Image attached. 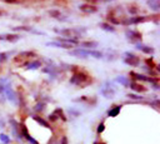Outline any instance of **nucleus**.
Instances as JSON below:
<instances>
[{"instance_id": "1", "label": "nucleus", "mask_w": 160, "mask_h": 144, "mask_svg": "<svg viewBox=\"0 0 160 144\" xmlns=\"http://www.w3.org/2000/svg\"><path fill=\"white\" fill-rule=\"evenodd\" d=\"M72 70L75 71L72 74V76L70 78V83L76 85V86H80V88H85L86 85L91 84L92 79L89 74H86L85 71H81V70H78V68H72Z\"/></svg>"}, {"instance_id": "13", "label": "nucleus", "mask_w": 160, "mask_h": 144, "mask_svg": "<svg viewBox=\"0 0 160 144\" xmlns=\"http://www.w3.org/2000/svg\"><path fill=\"white\" fill-rule=\"evenodd\" d=\"M48 46H54V48H61V49H71L72 45H69V44H65V43H60L58 40H54V41H48L46 43Z\"/></svg>"}, {"instance_id": "30", "label": "nucleus", "mask_w": 160, "mask_h": 144, "mask_svg": "<svg viewBox=\"0 0 160 144\" xmlns=\"http://www.w3.org/2000/svg\"><path fill=\"white\" fill-rule=\"evenodd\" d=\"M104 129H105V125H104V123H100V124L98 125V129H96V131H98V133H102V131H104Z\"/></svg>"}, {"instance_id": "25", "label": "nucleus", "mask_w": 160, "mask_h": 144, "mask_svg": "<svg viewBox=\"0 0 160 144\" xmlns=\"http://www.w3.org/2000/svg\"><path fill=\"white\" fill-rule=\"evenodd\" d=\"M0 141L4 144H9L10 143V138L6 134H0Z\"/></svg>"}, {"instance_id": "16", "label": "nucleus", "mask_w": 160, "mask_h": 144, "mask_svg": "<svg viewBox=\"0 0 160 144\" xmlns=\"http://www.w3.org/2000/svg\"><path fill=\"white\" fill-rule=\"evenodd\" d=\"M32 119L39 124V125H41V126H44V128H46V129H49L50 128V125H49V123L45 120V119H42L41 116H38V115H34L32 116Z\"/></svg>"}, {"instance_id": "2", "label": "nucleus", "mask_w": 160, "mask_h": 144, "mask_svg": "<svg viewBox=\"0 0 160 144\" xmlns=\"http://www.w3.org/2000/svg\"><path fill=\"white\" fill-rule=\"evenodd\" d=\"M54 31L62 38H71V39H79L82 34L86 33L85 28H68V29H54Z\"/></svg>"}, {"instance_id": "3", "label": "nucleus", "mask_w": 160, "mask_h": 144, "mask_svg": "<svg viewBox=\"0 0 160 144\" xmlns=\"http://www.w3.org/2000/svg\"><path fill=\"white\" fill-rule=\"evenodd\" d=\"M70 55L72 56H78V58H95V59H101L104 56V54L99 50H92V49H76V50H71Z\"/></svg>"}, {"instance_id": "19", "label": "nucleus", "mask_w": 160, "mask_h": 144, "mask_svg": "<svg viewBox=\"0 0 160 144\" xmlns=\"http://www.w3.org/2000/svg\"><path fill=\"white\" fill-rule=\"evenodd\" d=\"M14 30H24V31H31V33H35V34H44V33H41V31H38V30H34L31 26H26V25L16 26V28H14Z\"/></svg>"}, {"instance_id": "14", "label": "nucleus", "mask_w": 160, "mask_h": 144, "mask_svg": "<svg viewBox=\"0 0 160 144\" xmlns=\"http://www.w3.org/2000/svg\"><path fill=\"white\" fill-rule=\"evenodd\" d=\"M79 46H81L82 49H92V48H96L98 46V43L96 41H92V40H88V41L79 43Z\"/></svg>"}, {"instance_id": "26", "label": "nucleus", "mask_w": 160, "mask_h": 144, "mask_svg": "<svg viewBox=\"0 0 160 144\" xmlns=\"http://www.w3.org/2000/svg\"><path fill=\"white\" fill-rule=\"evenodd\" d=\"M128 10H129V13L131 14V15H136L138 14V8H136V5H130L129 8H128Z\"/></svg>"}, {"instance_id": "24", "label": "nucleus", "mask_w": 160, "mask_h": 144, "mask_svg": "<svg viewBox=\"0 0 160 144\" xmlns=\"http://www.w3.org/2000/svg\"><path fill=\"white\" fill-rule=\"evenodd\" d=\"M99 26H100L102 30H105V31H110V33H114V31H115V28H114L111 24H108V23H101Z\"/></svg>"}, {"instance_id": "6", "label": "nucleus", "mask_w": 160, "mask_h": 144, "mask_svg": "<svg viewBox=\"0 0 160 144\" xmlns=\"http://www.w3.org/2000/svg\"><path fill=\"white\" fill-rule=\"evenodd\" d=\"M100 93H101L102 96H105L106 99H111V98H114V95H115V88L112 86V84H111L110 81H106V83L101 86Z\"/></svg>"}, {"instance_id": "32", "label": "nucleus", "mask_w": 160, "mask_h": 144, "mask_svg": "<svg viewBox=\"0 0 160 144\" xmlns=\"http://www.w3.org/2000/svg\"><path fill=\"white\" fill-rule=\"evenodd\" d=\"M5 3H10V4H12V3H16L18 0H4Z\"/></svg>"}, {"instance_id": "8", "label": "nucleus", "mask_w": 160, "mask_h": 144, "mask_svg": "<svg viewBox=\"0 0 160 144\" xmlns=\"http://www.w3.org/2000/svg\"><path fill=\"white\" fill-rule=\"evenodd\" d=\"M32 56H35V53H34V51H21L20 54H18V55L14 58V61H15V63H22L24 60L29 61Z\"/></svg>"}, {"instance_id": "17", "label": "nucleus", "mask_w": 160, "mask_h": 144, "mask_svg": "<svg viewBox=\"0 0 160 144\" xmlns=\"http://www.w3.org/2000/svg\"><path fill=\"white\" fill-rule=\"evenodd\" d=\"M120 110H121V106H120V105H115V106H112L111 109H109L108 115L111 116V118H115V116H118V114L120 113Z\"/></svg>"}, {"instance_id": "21", "label": "nucleus", "mask_w": 160, "mask_h": 144, "mask_svg": "<svg viewBox=\"0 0 160 144\" xmlns=\"http://www.w3.org/2000/svg\"><path fill=\"white\" fill-rule=\"evenodd\" d=\"M148 5H149V8L152 9L154 11H159V10H160V4H159V1H156V0H148Z\"/></svg>"}, {"instance_id": "4", "label": "nucleus", "mask_w": 160, "mask_h": 144, "mask_svg": "<svg viewBox=\"0 0 160 144\" xmlns=\"http://www.w3.org/2000/svg\"><path fill=\"white\" fill-rule=\"evenodd\" d=\"M151 18L146 16V15H135V16H130V18H128L125 20H121V24H124V25H135V24H140V23L148 21Z\"/></svg>"}, {"instance_id": "28", "label": "nucleus", "mask_w": 160, "mask_h": 144, "mask_svg": "<svg viewBox=\"0 0 160 144\" xmlns=\"http://www.w3.org/2000/svg\"><path fill=\"white\" fill-rule=\"evenodd\" d=\"M44 109H45V104H44V103L36 104V106H35V110H36V111H42Z\"/></svg>"}, {"instance_id": "29", "label": "nucleus", "mask_w": 160, "mask_h": 144, "mask_svg": "<svg viewBox=\"0 0 160 144\" xmlns=\"http://www.w3.org/2000/svg\"><path fill=\"white\" fill-rule=\"evenodd\" d=\"M8 55H9V53H0V64H1L2 61H5V60H6Z\"/></svg>"}, {"instance_id": "12", "label": "nucleus", "mask_w": 160, "mask_h": 144, "mask_svg": "<svg viewBox=\"0 0 160 144\" xmlns=\"http://www.w3.org/2000/svg\"><path fill=\"white\" fill-rule=\"evenodd\" d=\"M21 38L20 34H5V35H0V40H6L10 43H15Z\"/></svg>"}, {"instance_id": "18", "label": "nucleus", "mask_w": 160, "mask_h": 144, "mask_svg": "<svg viewBox=\"0 0 160 144\" xmlns=\"http://www.w3.org/2000/svg\"><path fill=\"white\" fill-rule=\"evenodd\" d=\"M106 19H108L109 24H111V25H119V24H121V20L118 19L114 14H109V15L106 16Z\"/></svg>"}, {"instance_id": "9", "label": "nucleus", "mask_w": 160, "mask_h": 144, "mask_svg": "<svg viewBox=\"0 0 160 144\" xmlns=\"http://www.w3.org/2000/svg\"><path fill=\"white\" fill-rule=\"evenodd\" d=\"M79 9L85 14H94L98 11V6L95 4H82L79 6Z\"/></svg>"}, {"instance_id": "27", "label": "nucleus", "mask_w": 160, "mask_h": 144, "mask_svg": "<svg viewBox=\"0 0 160 144\" xmlns=\"http://www.w3.org/2000/svg\"><path fill=\"white\" fill-rule=\"evenodd\" d=\"M128 98L134 99V100H142V96L141 95H138V94H128Z\"/></svg>"}, {"instance_id": "15", "label": "nucleus", "mask_w": 160, "mask_h": 144, "mask_svg": "<svg viewBox=\"0 0 160 144\" xmlns=\"http://www.w3.org/2000/svg\"><path fill=\"white\" fill-rule=\"evenodd\" d=\"M129 88H131L132 90H135V91H138V93H144V91H146V88H145L144 85H141V84L136 83V81H132V83H130Z\"/></svg>"}, {"instance_id": "20", "label": "nucleus", "mask_w": 160, "mask_h": 144, "mask_svg": "<svg viewBox=\"0 0 160 144\" xmlns=\"http://www.w3.org/2000/svg\"><path fill=\"white\" fill-rule=\"evenodd\" d=\"M115 80H116L118 83H120L121 85H124L125 88H129V85H130V83H131L126 76H118Z\"/></svg>"}, {"instance_id": "35", "label": "nucleus", "mask_w": 160, "mask_h": 144, "mask_svg": "<svg viewBox=\"0 0 160 144\" xmlns=\"http://www.w3.org/2000/svg\"><path fill=\"white\" fill-rule=\"evenodd\" d=\"M105 1H114V0H105Z\"/></svg>"}, {"instance_id": "31", "label": "nucleus", "mask_w": 160, "mask_h": 144, "mask_svg": "<svg viewBox=\"0 0 160 144\" xmlns=\"http://www.w3.org/2000/svg\"><path fill=\"white\" fill-rule=\"evenodd\" d=\"M60 144H68V139H66V136H62V138H61Z\"/></svg>"}, {"instance_id": "22", "label": "nucleus", "mask_w": 160, "mask_h": 144, "mask_svg": "<svg viewBox=\"0 0 160 144\" xmlns=\"http://www.w3.org/2000/svg\"><path fill=\"white\" fill-rule=\"evenodd\" d=\"M48 14H49L51 18H54V19H59V20H60V19H62V18H61V16H62V14H61L59 10L52 9V10H49V11H48ZM62 20H64V19H62Z\"/></svg>"}, {"instance_id": "36", "label": "nucleus", "mask_w": 160, "mask_h": 144, "mask_svg": "<svg viewBox=\"0 0 160 144\" xmlns=\"http://www.w3.org/2000/svg\"><path fill=\"white\" fill-rule=\"evenodd\" d=\"M156 1H159V0H156Z\"/></svg>"}, {"instance_id": "34", "label": "nucleus", "mask_w": 160, "mask_h": 144, "mask_svg": "<svg viewBox=\"0 0 160 144\" xmlns=\"http://www.w3.org/2000/svg\"><path fill=\"white\" fill-rule=\"evenodd\" d=\"M95 144H105V143H95Z\"/></svg>"}, {"instance_id": "7", "label": "nucleus", "mask_w": 160, "mask_h": 144, "mask_svg": "<svg viewBox=\"0 0 160 144\" xmlns=\"http://www.w3.org/2000/svg\"><path fill=\"white\" fill-rule=\"evenodd\" d=\"M124 55H125V56H124V63H125L126 65H130V66H138V65L140 64V58L136 56L135 54L126 51Z\"/></svg>"}, {"instance_id": "11", "label": "nucleus", "mask_w": 160, "mask_h": 144, "mask_svg": "<svg viewBox=\"0 0 160 144\" xmlns=\"http://www.w3.org/2000/svg\"><path fill=\"white\" fill-rule=\"evenodd\" d=\"M41 66V63L40 60L35 59V60H30V61H26L25 63V69L26 70H36Z\"/></svg>"}, {"instance_id": "5", "label": "nucleus", "mask_w": 160, "mask_h": 144, "mask_svg": "<svg viewBox=\"0 0 160 144\" xmlns=\"http://www.w3.org/2000/svg\"><path fill=\"white\" fill-rule=\"evenodd\" d=\"M125 36H126L128 41H130V43H132V44L141 43V33L138 31V30L128 29V30L125 31Z\"/></svg>"}, {"instance_id": "10", "label": "nucleus", "mask_w": 160, "mask_h": 144, "mask_svg": "<svg viewBox=\"0 0 160 144\" xmlns=\"http://www.w3.org/2000/svg\"><path fill=\"white\" fill-rule=\"evenodd\" d=\"M135 48L138 49V50H140V51H142V53H145V54H154V48H151V46H149V45H145V44H142V43H136L135 44Z\"/></svg>"}, {"instance_id": "23", "label": "nucleus", "mask_w": 160, "mask_h": 144, "mask_svg": "<svg viewBox=\"0 0 160 144\" xmlns=\"http://www.w3.org/2000/svg\"><path fill=\"white\" fill-rule=\"evenodd\" d=\"M52 114L55 115V118H56V119L61 118L64 121L66 120V118H65V115H64V111H62V109H61V108H56V109L52 111Z\"/></svg>"}, {"instance_id": "33", "label": "nucleus", "mask_w": 160, "mask_h": 144, "mask_svg": "<svg viewBox=\"0 0 160 144\" xmlns=\"http://www.w3.org/2000/svg\"><path fill=\"white\" fill-rule=\"evenodd\" d=\"M88 1V4H94V3H96L98 0H86Z\"/></svg>"}]
</instances>
